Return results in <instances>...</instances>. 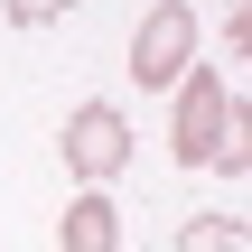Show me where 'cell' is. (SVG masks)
Segmentation results:
<instances>
[{
  "label": "cell",
  "instance_id": "6",
  "mask_svg": "<svg viewBox=\"0 0 252 252\" xmlns=\"http://www.w3.org/2000/svg\"><path fill=\"white\" fill-rule=\"evenodd\" d=\"M0 9H9V28H56L75 0H0Z\"/></svg>",
  "mask_w": 252,
  "mask_h": 252
},
{
  "label": "cell",
  "instance_id": "1",
  "mask_svg": "<svg viewBox=\"0 0 252 252\" xmlns=\"http://www.w3.org/2000/svg\"><path fill=\"white\" fill-rule=\"evenodd\" d=\"M168 94H178V103H168V150H178V168L243 178L252 168V103H234V84H224L215 65H187Z\"/></svg>",
  "mask_w": 252,
  "mask_h": 252
},
{
  "label": "cell",
  "instance_id": "5",
  "mask_svg": "<svg viewBox=\"0 0 252 252\" xmlns=\"http://www.w3.org/2000/svg\"><path fill=\"white\" fill-rule=\"evenodd\" d=\"M168 252H252V224L243 215H187Z\"/></svg>",
  "mask_w": 252,
  "mask_h": 252
},
{
  "label": "cell",
  "instance_id": "2",
  "mask_svg": "<svg viewBox=\"0 0 252 252\" xmlns=\"http://www.w3.org/2000/svg\"><path fill=\"white\" fill-rule=\"evenodd\" d=\"M196 37H206V28H196L187 0H150L140 28H131V84H140V94H168V84L196 65Z\"/></svg>",
  "mask_w": 252,
  "mask_h": 252
},
{
  "label": "cell",
  "instance_id": "4",
  "mask_svg": "<svg viewBox=\"0 0 252 252\" xmlns=\"http://www.w3.org/2000/svg\"><path fill=\"white\" fill-rule=\"evenodd\" d=\"M56 243H65V252H122V206H112V187H75Z\"/></svg>",
  "mask_w": 252,
  "mask_h": 252
},
{
  "label": "cell",
  "instance_id": "7",
  "mask_svg": "<svg viewBox=\"0 0 252 252\" xmlns=\"http://www.w3.org/2000/svg\"><path fill=\"white\" fill-rule=\"evenodd\" d=\"M224 9H252V0H224Z\"/></svg>",
  "mask_w": 252,
  "mask_h": 252
},
{
  "label": "cell",
  "instance_id": "3",
  "mask_svg": "<svg viewBox=\"0 0 252 252\" xmlns=\"http://www.w3.org/2000/svg\"><path fill=\"white\" fill-rule=\"evenodd\" d=\"M56 159H65V178L112 187V178L131 168V112H122V103H75L65 131H56Z\"/></svg>",
  "mask_w": 252,
  "mask_h": 252
}]
</instances>
